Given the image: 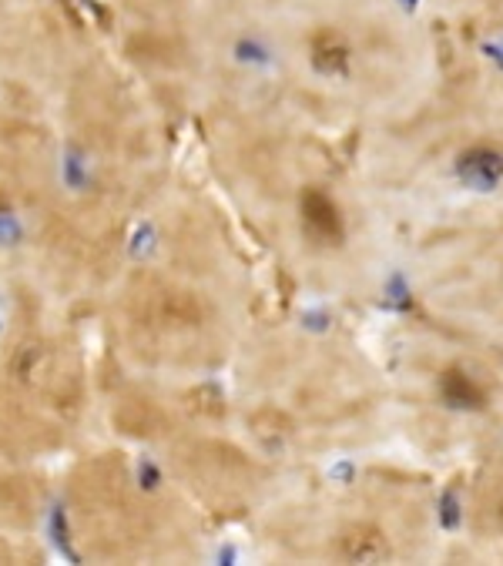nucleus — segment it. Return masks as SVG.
<instances>
[{"label": "nucleus", "mask_w": 503, "mask_h": 566, "mask_svg": "<svg viewBox=\"0 0 503 566\" xmlns=\"http://www.w3.org/2000/svg\"><path fill=\"white\" fill-rule=\"evenodd\" d=\"M440 396L453 409H484L486 406L484 385L463 369H446L440 376Z\"/></svg>", "instance_id": "nucleus-4"}, {"label": "nucleus", "mask_w": 503, "mask_h": 566, "mask_svg": "<svg viewBox=\"0 0 503 566\" xmlns=\"http://www.w3.org/2000/svg\"><path fill=\"white\" fill-rule=\"evenodd\" d=\"M456 178L473 191H493L503 181V154L490 144H473L456 158Z\"/></svg>", "instance_id": "nucleus-2"}, {"label": "nucleus", "mask_w": 503, "mask_h": 566, "mask_svg": "<svg viewBox=\"0 0 503 566\" xmlns=\"http://www.w3.org/2000/svg\"><path fill=\"white\" fill-rule=\"evenodd\" d=\"M302 225L312 238L326 242V245H339L343 235H346V225H343V215H339V205L332 201L326 191L309 188L302 194Z\"/></svg>", "instance_id": "nucleus-1"}, {"label": "nucleus", "mask_w": 503, "mask_h": 566, "mask_svg": "<svg viewBox=\"0 0 503 566\" xmlns=\"http://www.w3.org/2000/svg\"><path fill=\"white\" fill-rule=\"evenodd\" d=\"M309 60L319 74H329V77L346 74L349 64H352V47H349V40L332 24H322V27L312 31L309 38Z\"/></svg>", "instance_id": "nucleus-3"}, {"label": "nucleus", "mask_w": 503, "mask_h": 566, "mask_svg": "<svg viewBox=\"0 0 503 566\" xmlns=\"http://www.w3.org/2000/svg\"><path fill=\"white\" fill-rule=\"evenodd\" d=\"M339 549H343L346 560H356V563H376V560L386 556V540H383L379 529L356 526L339 540Z\"/></svg>", "instance_id": "nucleus-5"}]
</instances>
